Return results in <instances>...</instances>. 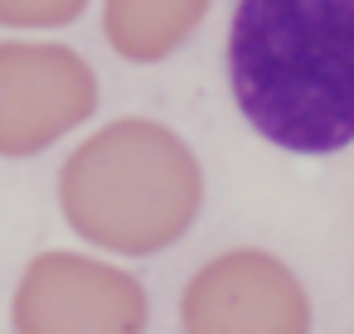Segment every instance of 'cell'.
I'll return each instance as SVG.
<instances>
[{
	"instance_id": "cell-1",
	"label": "cell",
	"mask_w": 354,
	"mask_h": 334,
	"mask_svg": "<svg viewBox=\"0 0 354 334\" xmlns=\"http://www.w3.org/2000/svg\"><path fill=\"white\" fill-rule=\"evenodd\" d=\"M233 97L257 136L296 155L354 141V0H238Z\"/></svg>"
}]
</instances>
